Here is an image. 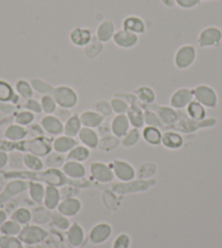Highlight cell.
<instances>
[{
    "instance_id": "6da1fadb",
    "label": "cell",
    "mask_w": 222,
    "mask_h": 248,
    "mask_svg": "<svg viewBox=\"0 0 222 248\" xmlns=\"http://www.w3.org/2000/svg\"><path fill=\"white\" fill-rule=\"evenodd\" d=\"M6 178H28L31 180L38 181V182H45L51 186H61L66 183V176L59 169H48L46 171H31L21 172V173H7Z\"/></svg>"
},
{
    "instance_id": "7a4b0ae2",
    "label": "cell",
    "mask_w": 222,
    "mask_h": 248,
    "mask_svg": "<svg viewBox=\"0 0 222 248\" xmlns=\"http://www.w3.org/2000/svg\"><path fill=\"white\" fill-rule=\"evenodd\" d=\"M51 96L54 97L57 105L63 109H72L78 105L79 96L73 88L70 86H58L54 88Z\"/></svg>"
},
{
    "instance_id": "3957f363",
    "label": "cell",
    "mask_w": 222,
    "mask_h": 248,
    "mask_svg": "<svg viewBox=\"0 0 222 248\" xmlns=\"http://www.w3.org/2000/svg\"><path fill=\"white\" fill-rule=\"evenodd\" d=\"M222 41V30L218 26L210 25L203 29L197 37V44L201 48H215Z\"/></svg>"
},
{
    "instance_id": "277c9868",
    "label": "cell",
    "mask_w": 222,
    "mask_h": 248,
    "mask_svg": "<svg viewBox=\"0 0 222 248\" xmlns=\"http://www.w3.org/2000/svg\"><path fill=\"white\" fill-rule=\"evenodd\" d=\"M197 52L193 45H182L179 47L174 54V65L179 70H186L194 64L196 60Z\"/></svg>"
},
{
    "instance_id": "5b68a950",
    "label": "cell",
    "mask_w": 222,
    "mask_h": 248,
    "mask_svg": "<svg viewBox=\"0 0 222 248\" xmlns=\"http://www.w3.org/2000/svg\"><path fill=\"white\" fill-rule=\"evenodd\" d=\"M193 95L194 100L203 105L205 108H215L218 104V96H217L216 91L205 84H201L195 87L193 90Z\"/></svg>"
},
{
    "instance_id": "8992f818",
    "label": "cell",
    "mask_w": 222,
    "mask_h": 248,
    "mask_svg": "<svg viewBox=\"0 0 222 248\" xmlns=\"http://www.w3.org/2000/svg\"><path fill=\"white\" fill-rule=\"evenodd\" d=\"M47 236V232L37 225H24L19 233V240L28 245H35L43 242Z\"/></svg>"
},
{
    "instance_id": "52a82bcc",
    "label": "cell",
    "mask_w": 222,
    "mask_h": 248,
    "mask_svg": "<svg viewBox=\"0 0 222 248\" xmlns=\"http://www.w3.org/2000/svg\"><path fill=\"white\" fill-rule=\"evenodd\" d=\"M23 149L33 155H36L38 157L48 156L52 149V143L47 139V137H36L28 141H24Z\"/></svg>"
},
{
    "instance_id": "ba28073f",
    "label": "cell",
    "mask_w": 222,
    "mask_h": 248,
    "mask_svg": "<svg viewBox=\"0 0 222 248\" xmlns=\"http://www.w3.org/2000/svg\"><path fill=\"white\" fill-rule=\"evenodd\" d=\"M113 171L114 178L119 179L122 182H131L135 178V170L130 163L124 160H113L110 165Z\"/></svg>"
},
{
    "instance_id": "9c48e42d",
    "label": "cell",
    "mask_w": 222,
    "mask_h": 248,
    "mask_svg": "<svg viewBox=\"0 0 222 248\" xmlns=\"http://www.w3.org/2000/svg\"><path fill=\"white\" fill-rule=\"evenodd\" d=\"M112 42L114 43L115 46L122 48V49H131V48L135 47L139 44L140 37L139 35L121 29L119 31H115L112 37Z\"/></svg>"
},
{
    "instance_id": "30bf717a",
    "label": "cell",
    "mask_w": 222,
    "mask_h": 248,
    "mask_svg": "<svg viewBox=\"0 0 222 248\" xmlns=\"http://www.w3.org/2000/svg\"><path fill=\"white\" fill-rule=\"evenodd\" d=\"M92 178L100 183H109L114 179L113 171L111 167L104 162H93L90 167Z\"/></svg>"
},
{
    "instance_id": "8fae6325",
    "label": "cell",
    "mask_w": 222,
    "mask_h": 248,
    "mask_svg": "<svg viewBox=\"0 0 222 248\" xmlns=\"http://www.w3.org/2000/svg\"><path fill=\"white\" fill-rule=\"evenodd\" d=\"M194 100L193 90L188 87H182L176 90L171 95L170 106L173 109H183Z\"/></svg>"
},
{
    "instance_id": "7c38bea8",
    "label": "cell",
    "mask_w": 222,
    "mask_h": 248,
    "mask_svg": "<svg viewBox=\"0 0 222 248\" xmlns=\"http://www.w3.org/2000/svg\"><path fill=\"white\" fill-rule=\"evenodd\" d=\"M70 42L77 47H86L93 41V34L87 28H75L70 32Z\"/></svg>"
},
{
    "instance_id": "4fadbf2b",
    "label": "cell",
    "mask_w": 222,
    "mask_h": 248,
    "mask_svg": "<svg viewBox=\"0 0 222 248\" xmlns=\"http://www.w3.org/2000/svg\"><path fill=\"white\" fill-rule=\"evenodd\" d=\"M112 232L110 225L106 222H101L94 225L90 232V241L95 245L103 244L108 240Z\"/></svg>"
},
{
    "instance_id": "5bb4252c",
    "label": "cell",
    "mask_w": 222,
    "mask_h": 248,
    "mask_svg": "<svg viewBox=\"0 0 222 248\" xmlns=\"http://www.w3.org/2000/svg\"><path fill=\"white\" fill-rule=\"evenodd\" d=\"M28 186V183L21 180H16L12 181L10 183H8L4 189L0 193V205H2L3 202H6L13 196H16V195L24 192L26 188H29Z\"/></svg>"
},
{
    "instance_id": "9a60e30c",
    "label": "cell",
    "mask_w": 222,
    "mask_h": 248,
    "mask_svg": "<svg viewBox=\"0 0 222 248\" xmlns=\"http://www.w3.org/2000/svg\"><path fill=\"white\" fill-rule=\"evenodd\" d=\"M43 130L50 135H60L63 133L64 124L54 114H47L41 121Z\"/></svg>"
},
{
    "instance_id": "2e32d148",
    "label": "cell",
    "mask_w": 222,
    "mask_h": 248,
    "mask_svg": "<svg viewBox=\"0 0 222 248\" xmlns=\"http://www.w3.org/2000/svg\"><path fill=\"white\" fill-rule=\"evenodd\" d=\"M115 33V24L112 20L107 19L101 21L97 26L96 30V38L100 43H108L112 39Z\"/></svg>"
},
{
    "instance_id": "e0dca14e",
    "label": "cell",
    "mask_w": 222,
    "mask_h": 248,
    "mask_svg": "<svg viewBox=\"0 0 222 248\" xmlns=\"http://www.w3.org/2000/svg\"><path fill=\"white\" fill-rule=\"evenodd\" d=\"M130 126L131 124L128 122L127 114H117V116L112 119V121H111L110 130L115 137L121 139V137L126 135L127 131L130 130Z\"/></svg>"
},
{
    "instance_id": "ac0fdd59",
    "label": "cell",
    "mask_w": 222,
    "mask_h": 248,
    "mask_svg": "<svg viewBox=\"0 0 222 248\" xmlns=\"http://www.w3.org/2000/svg\"><path fill=\"white\" fill-rule=\"evenodd\" d=\"M82 208V203L78 198H66L59 202L57 211L65 217H74L78 215Z\"/></svg>"
},
{
    "instance_id": "d6986e66",
    "label": "cell",
    "mask_w": 222,
    "mask_h": 248,
    "mask_svg": "<svg viewBox=\"0 0 222 248\" xmlns=\"http://www.w3.org/2000/svg\"><path fill=\"white\" fill-rule=\"evenodd\" d=\"M122 29L136 35H141L146 32V24L142 17L137 16H128L123 20Z\"/></svg>"
},
{
    "instance_id": "ffe728a7",
    "label": "cell",
    "mask_w": 222,
    "mask_h": 248,
    "mask_svg": "<svg viewBox=\"0 0 222 248\" xmlns=\"http://www.w3.org/2000/svg\"><path fill=\"white\" fill-rule=\"evenodd\" d=\"M62 172H63L66 178L71 179H82L86 174L85 167L82 165V162L78 161H66L62 166Z\"/></svg>"
},
{
    "instance_id": "44dd1931",
    "label": "cell",
    "mask_w": 222,
    "mask_h": 248,
    "mask_svg": "<svg viewBox=\"0 0 222 248\" xmlns=\"http://www.w3.org/2000/svg\"><path fill=\"white\" fill-rule=\"evenodd\" d=\"M79 140L87 148H96L99 145V137L94 128L82 127L79 133Z\"/></svg>"
},
{
    "instance_id": "7402d4cb",
    "label": "cell",
    "mask_w": 222,
    "mask_h": 248,
    "mask_svg": "<svg viewBox=\"0 0 222 248\" xmlns=\"http://www.w3.org/2000/svg\"><path fill=\"white\" fill-rule=\"evenodd\" d=\"M105 117L101 116L98 112L93 111V110H87L83 111L79 114V120H81L82 126L90 127V128H97L99 127L104 122Z\"/></svg>"
},
{
    "instance_id": "603a6c76",
    "label": "cell",
    "mask_w": 222,
    "mask_h": 248,
    "mask_svg": "<svg viewBox=\"0 0 222 248\" xmlns=\"http://www.w3.org/2000/svg\"><path fill=\"white\" fill-rule=\"evenodd\" d=\"M61 195L59 189L57 188V186L48 185L45 187V196H44V205L49 210L57 209L58 205L60 202Z\"/></svg>"
},
{
    "instance_id": "cb8c5ba5",
    "label": "cell",
    "mask_w": 222,
    "mask_h": 248,
    "mask_svg": "<svg viewBox=\"0 0 222 248\" xmlns=\"http://www.w3.org/2000/svg\"><path fill=\"white\" fill-rule=\"evenodd\" d=\"M84 237H85V234H84V230L81 225L79 223H73L70 225L68 231H66V238H68V242L71 246H81L84 242Z\"/></svg>"
},
{
    "instance_id": "d4e9b609",
    "label": "cell",
    "mask_w": 222,
    "mask_h": 248,
    "mask_svg": "<svg viewBox=\"0 0 222 248\" xmlns=\"http://www.w3.org/2000/svg\"><path fill=\"white\" fill-rule=\"evenodd\" d=\"M78 145V141L75 140L73 137H69L66 135L58 136L57 139L52 141V149L56 153L59 154H65L69 153L71 149L74 148Z\"/></svg>"
},
{
    "instance_id": "484cf974",
    "label": "cell",
    "mask_w": 222,
    "mask_h": 248,
    "mask_svg": "<svg viewBox=\"0 0 222 248\" xmlns=\"http://www.w3.org/2000/svg\"><path fill=\"white\" fill-rule=\"evenodd\" d=\"M127 117L128 119V122L131 124V126L139 128V130L142 127H144V111L142 110L140 106H130V108H128L127 112Z\"/></svg>"
},
{
    "instance_id": "4316f807",
    "label": "cell",
    "mask_w": 222,
    "mask_h": 248,
    "mask_svg": "<svg viewBox=\"0 0 222 248\" xmlns=\"http://www.w3.org/2000/svg\"><path fill=\"white\" fill-rule=\"evenodd\" d=\"M28 136V128L19 125V124H11L4 131V137L11 141L23 140Z\"/></svg>"
},
{
    "instance_id": "83f0119b",
    "label": "cell",
    "mask_w": 222,
    "mask_h": 248,
    "mask_svg": "<svg viewBox=\"0 0 222 248\" xmlns=\"http://www.w3.org/2000/svg\"><path fill=\"white\" fill-rule=\"evenodd\" d=\"M19 95H16L13 87L6 81L0 79V103H13L16 104Z\"/></svg>"
},
{
    "instance_id": "f1b7e54d",
    "label": "cell",
    "mask_w": 222,
    "mask_h": 248,
    "mask_svg": "<svg viewBox=\"0 0 222 248\" xmlns=\"http://www.w3.org/2000/svg\"><path fill=\"white\" fill-rule=\"evenodd\" d=\"M90 155H91L90 148H87L86 146H84V145H77L74 148L71 149L68 153L66 160L83 162L90 158Z\"/></svg>"
},
{
    "instance_id": "f546056e",
    "label": "cell",
    "mask_w": 222,
    "mask_h": 248,
    "mask_svg": "<svg viewBox=\"0 0 222 248\" xmlns=\"http://www.w3.org/2000/svg\"><path fill=\"white\" fill-rule=\"evenodd\" d=\"M82 123L81 120H79V116L78 114H73V116H71L68 120L65 121L64 124V127H63V133L64 135L69 136V137H74L79 135V131H81L82 128Z\"/></svg>"
},
{
    "instance_id": "4dcf8cb0",
    "label": "cell",
    "mask_w": 222,
    "mask_h": 248,
    "mask_svg": "<svg viewBox=\"0 0 222 248\" xmlns=\"http://www.w3.org/2000/svg\"><path fill=\"white\" fill-rule=\"evenodd\" d=\"M161 144L169 149H177L183 145V137L179 133L166 132L165 134H162Z\"/></svg>"
},
{
    "instance_id": "1f68e13d",
    "label": "cell",
    "mask_w": 222,
    "mask_h": 248,
    "mask_svg": "<svg viewBox=\"0 0 222 248\" xmlns=\"http://www.w3.org/2000/svg\"><path fill=\"white\" fill-rule=\"evenodd\" d=\"M143 139L147 141L149 145L157 146L161 144L162 140V133L159 130V127L155 126H146L143 130Z\"/></svg>"
},
{
    "instance_id": "d6a6232c",
    "label": "cell",
    "mask_w": 222,
    "mask_h": 248,
    "mask_svg": "<svg viewBox=\"0 0 222 248\" xmlns=\"http://www.w3.org/2000/svg\"><path fill=\"white\" fill-rule=\"evenodd\" d=\"M186 111L190 118L194 121H202L206 119V108L203 105L197 103L196 100H193L188 107H186Z\"/></svg>"
},
{
    "instance_id": "836d02e7",
    "label": "cell",
    "mask_w": 222,
    "mask_h": 248,
    "mask_svg": "<svg viewBox=\"0 0 222 248\" xmlns=\"http://www.w3.org/2000/svg\"><path fill=\"white\" fill-rule=\"evenodd\" d=\"M156 113L165 125H171L177 120V113L172 107H159Z\"/></svg>"
},
{
    "instance_id": "e575fe53",
    "label": "cell",
    "mask_w": 222,
    "mask_h": 248,
    "mask_svg": "<svg viewBox=\"0 0 222 248\" xmlns=\"http://www.w3.org/2000/svg\"><path fill=\"white\" fill-rule=\"evenodd\" d=\"M137 99L146 105H152L156 99V94L149 86H141L134 91Z\"/></svg>"
},
{
    "instance_id": "d590c367",
    "label": "cell",
    "mask_w": 222,
    "mask_h": 248,
    "mask_svg": "<svg viewBox=\"0 0 222 248\" xmlns=\"http://www.w3.org/2000/svg\"><path fill=\"white\" fill-rule=\"evenodd\" d=\"M141 133L139 128L132 127L127 131V133L123 137H121V145L126 148H130L135 146L140 141Z\"/></svg>"
},
{
    "instance_id": "8d00e7d4",
    "label": "cell",
    "mask_w": 222,
    "mask_h": 248,
    "mask_svg": "<svg viewBox=\"0 0 222 248\" xmlns=\"http://www.w3.org/2000/svg\"><path fill=\"white\" fill-rule=\"evenodd\" d=\"M23 163L30 171H42L44 167L42 159L36 156V155H33L31 153L24 155Z\"/></svg>"
},
{
    "instance_id": "74e56055",
    "label": "cell",
    "mask_w": 222,
    "mask_h": 248,
    "mask_svg": "<svg viewBox=\"0 0 222 248\" xmlns=\"http://www.w3.org/2000/svg\"><path fill=\"white\" fill-rule=\"evenodd\" d=\"M16 91L17 95L24 99H31L33 98V93L34 90L32 85H31V82L26 81V79H19L16 83Z\"/></svg>"
},
{
    "instance_id": "f35d334b",
    "label": "cell",
    "mask_w": 222,
    "mask_h": 248,
    "mask_svg": "<svg viewBox=\"0 0 222 248\" xmlns=\"http://www.w3.org/2000/svg\"><path fill=\"white\" fill-rule=\"evenodd\" d=\"M22 230V225L16 222L15 220H7L1 227H0V232L4 236H17Z\"/></svg>"
},
{
    "instance_id": "ab89813d",
    "label": "cell",
    "mask_w": 222,
    "mask_h": 248,
    "mask_svg": "<svg viewBox=\"0 0 222 248\" xmlns=\"http://www.w3.org/2000/svg\"><path fill=\"white\" fill-rule=\"evenodd\" d=\"M30 197L35 202H42L45 196V187L39 182H33L29 184Z\"/></svg>"
},
{
    "instance_id": "60d3db41",
    "label": "cell",
    "mask_w": 222,
    "mask_h": 248,
    "mask_svg": "<svg viewBox=\"0 0 222 248\" xmlns=\"http://www.w3.org/2000/svg\"><path fill=\"white\" fill-rule=\"evenodd\" d=\"M31 85H32L34 91H36L39 94L43 95H51L55 88L49 83L43 81L41 78H32L31 79Z\"/></svg>"
},
{
    "instance_id": "b9f144b4",
    "label": "cell",
    "mask_w": 222,
    "mask_h": 248,
    "mask_svg": "<svg viewBox=\"0 0 222 248\" xmlns=\"http://www.w3.org/2000/svg\"><path fill=\"white\" fill-rule=\"evenodd\" d=\"M11 219L21 225H28L31 219H32V214L26 208H17L12 214Z\"/></svg>"
},
{
    "instance_id": "7bdbcfd3",
    "label": "cell",
    "mask_w": 222,
    "mask_h": 248,
    "mask_svg": "<svg viewBox=\"0 0 222 248\" xmlns=\"http://www.w3.org/2000/svg\"><path fill=\"white\" fill-rule=\"evenodd\" d=\"M110 107L112 112L115 114H127L128 108H130V105H128L126 100L120 98V97H113L112 99L110 100Z\"/></svg>"
},
{
    "instance_id": "ee69618b",
    "label": "cell",
    "mask_w": 222,
    "mask_h": 248,
    "mask_svg": "<svg viewBox=\"0 0 222 248\" xmlns=\"http://www.w3.org/2000/svg\"><path fill=\"white\" fill-rule=\"evenodd\" d=\"M51 222L57 229L63 230V231L68 230L71 225L68 217L61 215L60 212H58V211L52 212L51 214Z\"/></svg>"
},
{
    "instance_id": "f6af8a7d",
    "label": "cell",
    "mask_w": 222,
    "mask_h": 248,
    "mask_svg": "<svg viewBox=\"0 0 222 248\" xmlns=\"http://www.w3.org/2000/svg\"><path fill=\"white\" fill-rule=\"evenodd\" d=\"M41 106L43 112H45L47 114H54L57 111L58 107L56 100L51 95H43L41 99Z\"/></svg>"
},
{
    "instance_id": "bcb514c9",
    "label": "cell",
    "mask_w": 222,
    "mask_h": 248,
    "mask_svg": "<svg viewBox=\"0 0 222 248\" xmlns=\"http://www.w3.org/2000/svg\"><path fill=\"white\" fill-rule=\"evenodd\" d=\"M35 119V116L33 112L29 111V110H23V111H20L16 113V116L15 118V121L16 124L22 126H28L31 125L33 123Z\"/></svg>"
},
{
    "instance_id": "7dc6e473",
    "label": "cell",
    "mask_w": 222,
    "mask_h": 248,
    "mask_svg": "<svg viewBox=\"0 0 222 248\" xmlns=\"http://www.w3.org/2000/svg\"><path fill=\"white\" fill-rule=\"evenodd\" d=\"M0 248H23L22 243L17 236H2L0 237Z\"/></svg>"
},
{
    "instance_id": "c3c4849f",
    "label": "cell",
    "mask_w": 222,
    "mask_h": 248,
    "mask_svg": "<svg viewBox=\"0 0 222 248\" xmlns=\"http://www.w3.org/2000/svg\"><path fill=\"white\" fill-rule=\"evenodd\" d=\"M46 163L52 169H59L60 167L64 165V157L62 156V154L59 153L49 154L47 156Z\"/></svg>"
},
{
    "instance_id": "681fc988",
    "label": "cell",
    "mask_w": 222,
    "mask_h": 248,
    "mask_svg": "<svg viewBox=\"0 0 222 248\" xmlns=\"http://www.w3.org/2000/svg\"><path fill=\"white\" fill-rule=\"evenodd\" d=\"M144 121L147 126L160 127L163 125L160 119L158 117V114L154 111H150V110H146V111H144Z\"/></svg>"
},
{
    "instance_id": "f907efd6",
    "label": "cell",
    "mask_w": 222,
    "mask_h": 248,
    "mask_svg": "<svg viewBox=\"0 0 222 248\" xmlns=\"http://www.w3.org/2000/svg\"><path fill=\"white\" fill-rule=\"evenodd\" d=\"M94 109H95L94 111L98 112L103 117L110 116L111 112H112V110H111V107H110V103H108V101L106 100L97 101V103L94 105Z\"/></svg>"
},
{
    "instance_id": "816d5d0a",
    "label": "cell",
    "mask_w": 222,
    "mask_h": 248,
    "mask_svg": "<svg viewBox=\"0 0 222 248\" xmlns=\"http://www.w3.org/2000/svg\"><path fill=\"white\" fill-rule=\"evenodd\" d=\"M131 245V238L127 234H120L113 242L112 248H128Z\"/></svg>"
},
{
    "instance_id": "f5cc1de1",
    "label": "cell",
    "mask_w": 222,
    "mask_h": 248,
    "mask_svg": "<svg viewBox=\"0 0 222 248\" xmlns=\"http://www.w3.org/2000/svg\"><path fill=\"white\" fill-rule=\"evenodd\" d=\"M24 107L26 110L33 112V113H41L43 111L42 106H41V101H37L33 98L31 99H26V103L24 105Z\"/></svg>"
},
{
    "instance_id": "db71d44e",
    "label": "cell",
    "mask_w": 222,
    "mask_h": 248,
    "mask_svg": "<svg viewBox=\"0 0 222 248\" xmlns=\"http://www.w3.org/2000/svg\"><path fill=\"white\" fill-rule=\"evenodd\" d=\"M9 162H10V166L12 168H16V169H20L24 166L23 156L19 153H12L9 156Z\"/></svg>"
},
{
    "instance_id": "11a10c76",
    "label": "cell",
    "mask_w": 222,
    "mask_h": 248,
    "mask_svg": "<svg viewBox=\"0 0 222 248\" xmlns=\"http://www.w3.org/2000/svg\"><path fill=\"white\" fill-rule=\"evenodd\" d=\"M201 2L202 0H175V3L182 9H193Z\"/></svg>"
},
{
    "instance_id": "9f6ffc18",
    "label": "cell",
    "mask_w": 222,
    "mask_h": 248,
    "mask_svg": "<svg viewBox=\"0 0 222 248\" xmlns=\"http://www.w3.org/2000/svg\"><path fill=\"white\" fill-rule=\"evenodd\" d=\"M29 134H32V136H34V139H36V137H41L44 135V130L42 125L39 126L37 124H31L30 127L28 128V135Z\"/></svg>"
},
{
    "instance_id": "6f0895ef",
    "label": "cell",
    "mask_w": 222,
    "mask_h": 248,
    "mask_svg": "<svg viewBox=\"0 0 222 248\" xmlns=\"http://www.w3.org/2000/svg\"><path fill=\"white\" fill-rule=\"evenodd\" d=\"M8 162H9V155L6 152H3V150H0V170L3 169V168L7 166Z\"/></svg>"
},
{
    "instance_id": "680465c9",
    "label": "cell",
    "mask_w": 222,
    "mask_h": 248,
    "mask_svg": "<svg viewBox=\"0 0 222 248\" xmlns=\"http://www.w3.org/2000/svg\"><path fill=\"white\" fill-rule=\"evenodd\" d=\"M0 110L3 112H7V113H10L13 111V107L10 105H7V104H3V103H0Z\"/></svg>"
},
{
    "instance_id": "91938a15",
    "label": "cell",
    "mask_w": 222,
    "mask_h": 248,
    "mask_svg": "<svg viewBox=\"0 0 222 248\" xmlns=\"http://www.w3.org/2000/svg\"><path fill=\"white\" fill-rule=\"evenodd\" d=\"M6 221H7V212L2 209H0V227H1Z\"/></svg>"
},
{
    "instance_id": "94428289",
    "label": "cell",
    "mask_w": 222,
    "mask_h": 248,
    "mask_svg": "<svg viewBox=\"0 0 222 248\" xmlns=\"http://www.w3.org/2000/svg\"><path fill=\"white\" fill-rule=\"evenodd\" d=\"M161 2L165 4L166 7H168V8H171V7H173V6H175V0H161Z\"/></svg>"
},
{
    "instance_id": "6125c7cd",
    "label": "cell",
    "mask_w": 222,
    "mask_h": 248,
    "mask_svg": "<svg viewBox=\"0 0 222 248\" xmlns=\"http://www.w3.org/2000/svg\"><path fill=\"white\" fill-rule=\"evenodd\" d=\"M202 1H203V0H202Z\"/></svg>"
}]
</instances>
